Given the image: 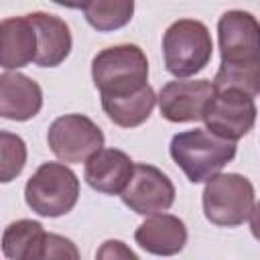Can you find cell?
Instances as JSON below:
<instances>
[{
  "label": "cell",
  "mask_w": 260,
  "mask_h": 260,
  "mask_svg": "<svg viewBox=\"0 0 260 260\" xmlns=\"http://www.w3.org/2000/svg\"><path fill=\"white\" fill-rule=\"evenodd\" d=\"M169 152L191 183H205L234 160L236 142L225 140L207 128H193L175 134Z\"/></svg>",
  "instance_id": "6da1fadb"
},
{
  "label": "cell",
  "mask_w": 260,
  "mask_h": 260,
  "mask_svg": "<svg viewBox=\"0 0 260 260\" xmlns=\"http://www.w3.org/2000/svg\"><path fill=\"white\" fill-rule=\"evenodd\" d=\"M91 79L100 95H128L148 83V59L138 45L102 49L91 61Z\"/></svg>",
  "instance_id": "7a4b0ae2"
},
{
  "label": "cell",
  "mask_w": 260,
  "mask_h": 260,
  "mask_svg": "<svg viewBox=\"0 0 260 260\" xmlns=\"http://www.w3.org/2000/svg\"><path fill=\"white\" fill-rule=\"evenodd\" d=\"M201 205L207 221L219 228H236L256 213V191L240 173H215L205 181Z\"/></svg>",
  "instance_id": "3957f363"
},
{
  "label": "cell",
  "mask_w": 260,
  "mask_h": 260,
  "mask_svg": "<svg viewBox=\"0 0 260 260\" xmlns=\"http://www.w3.org/2000/svg\"><path fill=\"white\" fill-rule=\"evenodd\" d=\"M213 41L201 20H175L162 35L165 67L175 77H191L211 61Z\"/></svg>",
  "instance_id": "277c9868"
},
{
  "label": "cell",
  "mask_w": 260,
  "mask_h": 260,
  "mask_svg": "<svg viewBox=\"0 0 260 260\" xmlns=\"http://www.w3.org/2000/svg\"><path fill=\"white\" fill-rule=\"evenodd\" d=\"M77 199L79 179L63 162H43L24 185V201L41 217H61Z\"/></svg>",
  "instance_id": "5b68a950"
},
{
  "label": "cell",
  "mask_w": 260,
  "mask_h": 260,
  "mask_svg": "<svg viewBox=\"0 0 260 260\" xmlns=\"http://www.w3.org/2000/svg\"><path fill=\"white\" fill-rule=\"evenodd\" d=\"M256 114V102L248 93L238 89H215L201 114V120L209 132L236 142L254 128Z\"/></svg>",
  "instance_id": "8992f818"
},
{
  "label": "cell",
  "mask_w": 260,
  "mask_h": 260,
  "mask_svg": "<svg viewBox=\"0 0 260 260\" xmlns=\"http://www.w3.org/2000/svg\"><path fill=\"white\" fill-rule=\"evenodd\" d=\"M47 142L59 160L85 162L104 146V132L83 114H65L49 126Z\"/></svg>",
  "instance_id": "52a82bcc"
},
{
  "label": "cell",
  "mask_w": 260,
  "mask_h": 260,
  "mask_svg": "<svg viewBox=\"0 0 260 260\" xmlns=\"http://www.w3.org/2000/svg\"><path fill=\"white\" fill-rule=\"evenodd\" d=\"M217 41L221 63H260V24L252 12L228 10L217 20Z\"/></svg>",
  "instance_id": "ba28073f"
},
{
  "label": "cell",
  "mask_w": 260,
  "mask_h": 260,
  "mask_svg": "<svg viewBox=\"0 0 260 260\" xmlns=\"http://www.w3.org/2000/svg\"><path fill=\"white\" fill-rule=\"evenodd\" d=\"M173 181L154 165L136 162L132 175L120 193L124 205H128L138 215H150L156 211H167L175 203Z\"/></svg>",
  "instance_id": "9c48e42d"
},
{
  "label": "cell",
  "mask_w": 260,
  "mask_h": 260,
  "mask_svg": "<svg viewBox=\"0 0 260 260\" xmlns=\"http://www.w3.org/2000/svg\"><path fill=\"white\" fill-rule=\"evenodd\" d=\"M213 83L209 79H175L160 87L156 102L160 116L173 124L197 122L213 95Z\"/></svg>",
  "instance_id": "30bf717a"
},
{
  "label": "cell",
  "mask_w": 260,
  "mask_h": 260,
  "mask_svg": "<svg viewBox=\"0 0 260 260\" xmlns=\"http://www.w3.org/2000/svg\"><path fill=\"white\" fill-rule=\"evenodd\" d=\"M43 108L41 85L18 71L0 73V118L12 122H26Z\"/></svg>",
  "instance_id": "8fae6325"
},
{
  "label": "cell",
  "mask_w": 260,
  "mask_h": 260,
  "mask_svg": "<svg viewBox=\"0 0 260 260\" xmlns=\"http://www.w3.org/2000/svg\"><path fill=\"white\" fill-rule=\"evenodd\" d=\"M187 225L177 215L156 211L150 213L134 232V242L148 254L175 256L187 244Z\"/></svg>",
  "instance_id": "7c38bea8"
},
{
  "label": "cell",
  "mask_w": 260,
  "mask_h": 260,
  "mask_svg": "<svg viewBox=\"0 0 260 260\" xmlns=\"http://www.w3.org/2000/svg\"><path fill=\"white\" fill-rule=\"evenodd\" d=\"M132 158L120 148H100L85 160V183L104 195H120L132 175Z\"/></svg>",
  "instance_id": "4fadbf2b"
},
{
  "label": "cell",
  "mask_w": 260,
  "mask_h": 260,
  "mask_svg": "<svg viewBox=\"0 0 260 260\" xmlns=\"http://www.w3.org/2000/svg\"><path fill=\"white\" fill-rule=\"evenodd\" d=\"M26 16L37 35V55L32 63L39 67L61 65L69 57L73 45L67 22L49 12H30Z\"/></svg>",
  "instance_id": "5bb4252c"
},
{
  "label": "cell",
  "mask_w": 260,
  "mask_h": 260,
  "mask_svg": "<svg viewBox=\"0 0 260 260\" xmlns=\"http://www.w3.org/2000/svg\"><path fill=\"white\" fill-rule=\"evenodd\" d=\"M37 35L28 16H10L0 20V67L20 69L35 61Z\"/></svg>",
  "instance_id": "9a60e30c"
},
{
  "label": "cell",
  "mask_w": 260,
  "mask_h": 260,
  "mask_svg": "<svg viewBox=\"0 0 260 260\" xmlns=\"http://www.w3.org/2000/svg\"><path fill=\"white\" fill-rule=\"evenodd\" d=\"M100 100L110 122H114L120 128H136L144 124L156 106V93L148 83L134 93L100 95Z\"/></svg>",
  "instance_id": "2e32d148"
},
{
  "label": "cell",
  "mask_w": 260,
  "mask_h": 260,
  "mask_svg": "<svg viewBox=\"0 0 260 260\" xmlns=\"http://www.w3.org/2000/svg\"><path fill=\"white\" fill-rule=\"evenodd\" d=\"M45 230L39 221L18 219L4 228L2 232V254L10 260H41V246L45 240Z\"/></svg>",
  "instance_id": "e0dca14e"
},
{
  "label": "cell",
  "mask_w": 260,
  "mask_h": 260,
  "mask_svg": "<svg viewBox=\"0 0 260 260\" xmlns=\"http://www.w3.org/2000/svg\"><path fill=\"white\" fill-rule=\"evenodd\" d=\"M83 12L91 28L98 32H112L132 20L134 0H91Z\"/></svg>",
  "instance_id": "ac0fdd59"
},
{
  "label": "cell",
  "mask_w": 260,
  "mask_h": 260,
  "mask_svg": "<svg viewBox=\"0 0 260 260\" xmlns=\"http://www.w3.org/2000/svg\"><path fill=\"white\" fill-rule=\"evenodd\" d=\"M211 83L213 89H238L248 93L250 98H256L260 91V63H250V65L221 63Z\"/></svg>",
  "instance_id": "d6986e66"
},
{
  "label": "cell",
  "mask_w": 260,
  "mask_h": 260,
  "mask_svg": "<svg viewBox=\"0 0 260 260\" xmlns=\"http://www.w3.org/2000/svg\"><path fill=\"white\" fill-rule=\"evenodd\" d=\"M26 158V142L14 132L0 130V183L14 181L22 173Z\"/></svg>",
  "instance_id": "ffe728a7"
},
{
  "label": "cell",
  "mask_w": 260,
  "mask_h": 260,
  "mask_svg": "<svg viewBox=\"0 0 260 260\" xmlns=\"http://www.w3.org/2000/svg\"><path fill=\"white\" fill-rule=\"evenodd\" d=\"M47 258H71V260H77L79 252H77L75 244L69 238H63L59 234L47 232L45 240H43V246H41V260H47Z\"/></svg>",
  "instance_id": "44dd1931"
},
{
  "label": "cell",
  "mask_w": 260,
  "mask_h": 260,
  "mask_svg": "<svg viewBox=\"0 0 260 260\" xmlns=\"http://www.w3.org/2000/svg\"><path fill=\"white\" fill-rule=\"evenodd\" d=\"M95 256L98 258H132V260H136V254L130 248H126V244L120 242V240H108V242H104V246L98 250Z\"/></svg>",
  "instance_id": "7402d4cb"
},
{
  "label": "cell",
  "mask_w": 260,
  "mask_h": 260,
  "mask_svg": "<svg viewBox=\"0 0 260 260\" xmlns=\"http://www.w3.org/2000/svg\"><path fill=\"white\" fill-rule=\"evenodd\" d=\"M59 6H65V8H73V10H79V8H85L91 0H51Z\"/></svg>",
  "instance_id": "603a6c76"
}]
</instances>
